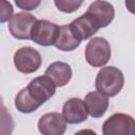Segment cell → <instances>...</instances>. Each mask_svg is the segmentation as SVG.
Returning a JSON list of instances; mask_svg holds the SVG:
<instances>
[{
	"instance_id": "9c48e42d",
	"label": "cell",
	"mask_w": 135,
	"mask_h": 135,
	"mask_svg": "<svg viewBox=\"0 0 135 135\" xmlns=\"http://www.w3.org/2000/svg\"><path fill=\"white\" fill-rule=\"evenodd\" d=\"M99 25V27L108 26L115 17V9L112 3L104 0H96L90 4L86 12Z\"/></svg>"
},
{
	"instance_id": "ba28073f",
	"label": "cell",
	"mask_w": 135,
	"mask_h": 135,
	"mask_svg": "<svg viewBox=\"0 0 135 135\" xmlns=\"http://www.w3.org/2000/svg\"><path fill=\"white\" fill-rule=\"evenodd\" d=\"M38 130L42 135H62L66 130V120L57 112L46 113L40 117Z\"/></svg>"
},
{
	"instance_id": "8fae6325",
	"label": "cell",
	"mask_w": 135,
	"mask_h": 135,
	"mask_svg": "<svg viewBox=\"0 0 135 135\" xmlns=\"http://www.w3.org/2000/svg\"><path fill=\"white\" fill-rule=\"evenodd\" d=\"M84 103L89 114L93 118L103 116L109 108V97L99 91H93L84 97Z\"/></svg>"
},
{
	"instance_id": "277c9868",
	"label": "cell",
	"mask_w": 135,
	"mask_h": 135,
	"mask_svg": "<svg viewBox=\"0 0 135 135\" xmlns=\"http://www.w3.org/2000/svg\"><path fill=\"white\" fill-rule=\"evenodd\" d=\"M103 135H135V119L124 113H115L102 126Z\"/></svg>"
},
{
	"instance_id": "2e32d148",
	"label": "cell",
	"mask_w": 135,
	"mask_h": 135,
	"mask_svg": "<svg viewBox=\"0 0 135 135\" xmlns=\"http://www.w3.org/2000/svg\"><path fill=\"white\" fill-rule=\"evenodd\" d=\"M0 2H1V18H0V21L3 23V22L9 20L13 17L14 8H13L12 4L9 2H7L6 0H0Z\"/></svg>"
},
{
	"instance_id": "7c38bea8",
	"label": "cell",
	"mask_w": 135,
	"mask_h": 135,
	"mask_svg": "<svg viewBox=\"0 0 135 135\" xmlns=\"http://www.w3.org/2000/svg\"><path fill=\"white\" fill-rule=\"evenodd\" d=\"M70 25L72 26V28L81 41L91 38L100 28L96 21L88 13H84L83 15L73 20L70 23Z\"/></svg>"
},
{
	"instance_id": "9a60e30c",
	"label": "cell",
	"mask_w": 135,
	"mask_h": 135,
	"mask_svg": "<svg viewBox=\"0 0 135 135\" xmlns=\"http://www.w3.org/2000/svg\"><path fill=\"white\" fill-rule=\"evenodd\" d=\"M83 0H54L56 7L62 13H74L82 4Z\"/></svg>"
},
{
	"instance_id": "30bf717a",
	"label": "cell",
	"mask_w": 135,
	"mask_h": 135,
	"mask_svg": "<svg viewBox=\"0 0 135 135\" xmlns=\"http://www.w3.org/2000/svg\"><path fill=\"white\" fill-rule=\"evenodd\" d=\"M88 109L80 98H71L62 107V115L68 123L76 124L83 122L88 118Z\"/></svg>"
},
{
	"instance_id": "3957f363",
	"label": "cell",
	"mask_w": 135,
	"mask_h": 135,
	"mask_svg": "<svg viewBox=\"0 0 135 135\" xmlns=\"http://www.w3.org/2000/svg\"><path fill=\"white\" fill-rule=\"evenodd\" d=\"M111 58V46L108 40L102 37H94L85 46V60L94 66L100 68L108 63Z\"/></svg>"
},
{
	"instance_id": "8992f818",
	"label": "cell",
	"mask_w": 135,
	"mask_h": 135,
	"mask_svg": "<svg viewBox=\"0 0 135 135\" xmlns=\"http://www.w3.org/2000/svg\"><path fill=\"white\" fill-rule=\"evenodd\" d=\"M35 16L28 13H17L8 20V30L16 39L27 40L32 38V30L37 22Z\"/></svg>"
},
{
	"instance_id": "e0dca14e",
	"label": "cell",
	"mask_w": 135,
	"mask_h": 135,
	"mask_svg": "<svg viewBox=\"0 0 135 135\" xmlns=\"http://www.w3.org/2000/svg\"><path fill=\"white\" fill-rule=\"evenodd\" d=\"M14 1L17 7L23 11H33L37 8L41 3V0H14Z\"/></svg>"
},
{
	"instance_id": "7a4b0ae2",
	"label": "cell",
	"mask_w": 135,
	"mask_h": 135,
	"mask_svg": "<svg viewBox=\"0 0 135 135\" xmlns=\"http://www.w3.org/2000/svg\"><path fill=\"white\" fill-rule=\"evenodd\" d=\"M124 77L122 72L115 66L102 68L95 79V86L97 91L107 95L108 97L116 96L123 88Z\"/></svg>"
},
{
	"instance_id": "ac0fdd59",
	"label": "cell",
	"mask_w": 135,
	"mask_h": 135,
	"mask_svg": "<svg viewBox=\"0 0 135 135\" xmlns=\"http://www.w3.org/2000/svg\"><path fill=\"white\" fill-rule=\"evenodd\" d=\"M124 3H126L127 9H128L130 13L135 14V0H126Z\"/></svg>"
},
{
	"instance_id": "5b68a950",
	"label": "cell",
	"mask_w": 135,
	"mask_h": 135,
	"mask_svg": "<svg viewBox=\"0 0 135 135\" xmlns=\"http://www.w3.org/2000/svg\"><path fill=\"white\" fill-rule=\"evenodd\" d=\"M41 55L37 50L31 46L18 49L14 54V64L20 73L31 74L36 72L41 65Z\"/></svg>"
},
{
	"instance_id": "6da1fadb",
	"label": "cell",
	"mask_w": 135,
	"mask_h": 135,
	"mask_svg": "<svg viewBox=\"0 0 135 135\" xmlns=\"http://www.w3.org/2000/svg\"><path fill=\"white\" fill-rule=\"evenodd\" d=\"M57 85L46 75L34 78L15 98V107L20 113L28 114L54 96Z\"/></svg>"
},
{
	"instance_id": "52a82bcc",
	"label": "cell",
	"mask_w": 135,
	"mask_h": 135,
	"mask_svg": "<svg viewBox=\"0 0 135 135\" xmlns=\"http://www.w3.org/2000/svg\"><path fill=\"white\" fill-rule=\"evenodd\" d=\"M59 27L49 20H37L32 30L31 39L42 46L54 45L59 34Z\"/></svg>"
},
{
	"instance_id": "4fadbf2b",
	"label": "cell",
	"mask_w": 135,
	"mask_h": 135,
	"mask_svg": "<svg viewBox=\"0 0 135 135\" xmlns=\"http://www.w3.org/2000/svg\"><path fill=\"white\" fill-rule=\"evenodd\" d=\"M81 43V40L78 38L74 30L70 24L61 25L59 27V34L55 42V47L59 51L71 52L77 49Z\"/></svg>"
},
{
	"instance_id": "5bb4252c",
	"label": "cell",
	"mask_w": 135,
	"mask_h": 135,
	"mask_svg": "<svg viewBox=\"0 0 135 135\" xmlns=\"http://www.w3.org/2000/svg\"><path fill=\"white\" fill-rule=\"evenodd\" d=\"M44 75L49 76L57 86L61 88L68 84L72 78V69L70 64L62 61H55L51 63L44 72Z\"/></svg>"
}]
</instances>
